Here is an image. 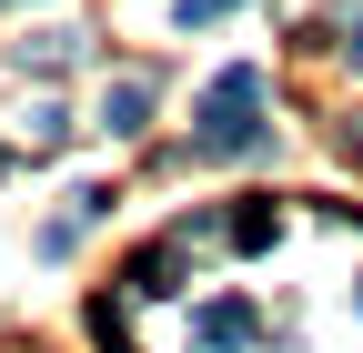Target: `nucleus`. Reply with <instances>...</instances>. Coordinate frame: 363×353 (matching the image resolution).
I'll use <instances>...</instances> for the list:
<instances>
[{
  "label": "nucleus",
  "instance_id": "f257e3e1",
  "mask_svg": "<svg viewBox=\"0 0 363 353\" xmlns=\"http://www.w3.org/2000/svg\"><path fill=\"white\" fill-rule=\"evenodd\" d=\"M262 101H272V81H262L252 61H233V71L202 91V111H192V121H202L192 152H202V162H242V152H262V142H272V131H262Z\"/></svg>",
  "mask_w": 363,
  "mask_h": 353
},
{
  "label": "nucleus",
  "instance_id": "f03ea898",
  "mask_svg": "<svg viewBox=\"0 0 363 353\" xmlns=\"http://www.w3.org/2000/svg\"><path fill=\"white\" fill-rule=\"evenodd\" d=\"M152 101H162V81H152V71H121L111 91H101V131H111V142H131V131L152 121Z\"/></svg>",
  "mask_w": 363,
  "mask_h": 353
},
{
  "label": "nucleus",
  "instance_id": "7ed1b4c3",
  "mask_svg": "<svg viewBox=\"0 0 363 353\" xmlns=\"http://www.w3.org/2000/svg\"><path fill=\"white\" fill-rule=\"evenodd\" d=\"M192 343H202V353L252 343V303H202V313H192Z\"/></svg>",
  "mask_w": 363,
  "mask_h": 353
},
{
  "label": "nucleus",
  "instance_id": "20e7f679",
  "mask_svg": "<svg viewBox=\"0 0 363 353\" xmlns=\"http://www.w3.org/2000/svg\"><path fill=\"white\" fill-rule=\"evenodd\" d=\"M272 232H283V212H272V202H242V212H222V242H233V252H262Z\"/></svg>",
  "mask_w": 363,
  "mask_h": 353
},
{
  "label": "nucleus",
  "instance_id": "39448f33",
  "mask_svg": "<svg viewBox=\"0 0 363 353\" xmlns=\"http://www.w3.org/2000/svg\"><path fill=\"white\" fill-rule=\"evenodd\" d=\"M233 11H242V0H182L172 21H182V30H212V21H233Z\"/></svg>",
  "mask_w": 363,
  "mask_h": 353
},
{
  "label": "nucleus",
  "instance_id": "423d86ee",
  "mask_svg": "<svg viewBox=\"0 0 363 353\" xmlns=\"http://www.w3.org/2000/svg\"><path fill=\"white\" fill-rule=\"evenodd\" d=\"M333 142H343V162H353V172H363V111H353V121H343V131H333Z\"/></svg>",
  "mask_w": 363,
  "mask_h": 353
},
{
  "label": "nucleus",
  "instance_id": "0eeeda50",
  "mask_svg": "<svg viewBox=\"0 0 363 353\" xmlns=\"http://www.w3.org/2000/svg\"><path fill=\"white\" fill-rule=\"evenodd\" d=\"M343 51H353V71H363V11H353V40H343Z\"/></svg>",
  "mask_w": 363,
  "mask_h": 353
}]
</instances>
